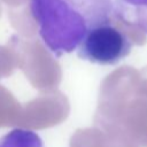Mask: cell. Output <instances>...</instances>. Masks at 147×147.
Returning <instances> with one entry per match:
<instances>
[{
	"mask_svg": "<svg viewBox=\"0 0 147 147\" xmlns=\"http://www.w3.org/2000/svg\"><path fill=\"white\" fill-rule=\"evenodd\" d=\"M113 18L147 34V0H114Z\"/></svg>",
	"mask_w": 147,
	"mask_h": 147,
	"instance_id": "cell-3",
	"label": "cell"
},
{
	"mask_svg": "<svg viewBox=\"0 0 147 147\" xmlns=\"http://www.w3.org/2000/svg\"><path fill=\"white\" fill-rule=\"evenodd\" d=\"M130 36L113 20L91 29L77 47L79 59L100 65H115L132 49Z\"/></svg>",
	"mask_w": 147,
	"mask_h": 147,
	"instance_id": "cell-2",
	"label": "cell"
},
{
	"mask_svg": "<svg viewBox=\"0 0 147 147\" xmlns=\"http://www.w3.org/2000/svg\"><path fill=\"white\" fill-rule=\"evenodd\" d=\"M44 46L55 57L77 49L86 33L113 20V0H29Z\"/></svg>",
	"mask_w": 147,
	"mask_h": 147,
	"instance_id": "cell-1",
	"label": "cell"
},
{
	"mask_svg": "<svg viewBox=\"0 0 147 147\" xmlns=\"http://www.w3.org/2000/svg\"><path fill=\"white\" fill-rule=\"evenodd\" d=\"M0 147H45V144L37 132L15 127L0 137Z\"/></svg>",
	"mask_w": 147,
	"mask_h": 147,
	"instance_id": "cell-4",
	"label": "cell"
}]
</instances>
